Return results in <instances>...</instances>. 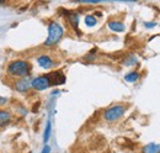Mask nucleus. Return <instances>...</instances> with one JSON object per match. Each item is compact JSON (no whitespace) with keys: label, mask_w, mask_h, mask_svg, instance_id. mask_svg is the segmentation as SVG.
I'll return each instance as SVG.
<instances>
[{"label":"nucleus","mask_w":160,"mask_h":153,"mask_svg":"<svg viewBox=\"0 0 160 153\" xmlns=\"http://www.w3.org/2000/svg\"><path fill=\"white\" fill-rule=\"evenodd\" d=\"M32 72V64L27 59H14L6 67V73L11 78L28 76Z\"/></svg>","instance_id":"1"},{"label":"nucleus","mask_w":160,"mask_h":153,"mask_svg":"<svg viewBox=\"0 0 160 153\" xmlns=\"http://www.w3.org/2000/svg\"><path fill=\"white\" fill-rule=\"evenodd\" d=\"M64 36V27L60 25L58 21H51L48 24V36L44 41L46 47L56 46Z\"/></svg>","instance_id":"2"},{"label":"nucleus","mask_w":160,"mask_h":153,"mask_svg":"<svg viewBox=\"0 0 160 153\" xmlns=\"http://www.w3.org/2000/svg\"><path fill=\"white\" fill-rule=\"evenodd\" d=\"M127 111V106L123 104H115L110 108H107L102 113V119L106 122H116L118 121Z\"/></svg>","instance_id":"3"},{"label":"nucleus","mask_w":160,"mask_h":153,"mask_svg":"<svg viewBox=\"0 0 160 153\" xmlns=\"http://www.w3.org/2000/svg\"><path fill=\"white\" fill-rule=\"evenodd\" d=\"M51 87H52V83H51V78L48 74L35 76L33 79H31V88L36 92H43Z\"/></svg>","instance_id":"4"},{"label":"nucleus","mask_w":160,"mask_h":153,"mask_svg":"<svg viewBox=\"0 0 160 153\" xmlns=\"http://www.w3.org/2000/svg\"><path fill=\"white\" fill-rule=\"evenodd\" d=\"M12 88L15 92L20 93V94H26L30 92L31 88V79H28V76H22V78H18L15 79Z\"/></svg>","instance_id":"5"},{"label":"nucleus","mask_w":160,"mask_h":153,"mask_svg":"<svg viewBox=\"0 0 160 153\" xmlns=\"http://www.w3.org/2000/svg\"><path fill=\"white\" fill-rule=\"evenodd\" d=\"M62 14L63 16L67 19L68 24L72 26V29L77 32V34H81L79 31V14L78 13H74V11H69V10H65V9H62Z\"/></svg>","instance_id":"6"},{"label":"nucleus","mask_w":160,"mask_h":153,"mask_svg":"<svg viewBox=\"0 0 160 153\" xmlns=\"http://www.w3.org/2000/svg\"><path fill=\"white\" fill-rule=\"evenodd\" d=\"M36 62L37 64L40 66L42 69H52L54 67V61L53 58L48 55H40L38 57L36 58Z\"/></svg>","instance_id":"7"},{"label":"nucleus","mask_w":160,"mask_h":153,"mask_svg":"<svg viewBox=\"0 0 160 153\" xmlns=\"http://www.w3.org/2000/svg\"><path fill=\"white\" fill-rule=\"evenodd\" d=\"M48 76L51 78L52 87H54V85H62V84L65 83V76H64V73L60 72V71L51 72V73H48Z\"/></svg>","instance_id":"8"},{"label":"nucleus","mask_w":160,"mask_h":153,"mask_svg":"<svg viewBox=\"0 0 160 153\" xmlns=\"http://www.w3.org/2000/svg\"><path fill=\"white\" fill-rule=\"evenodd\" d=\"M107 26H108V29L112 32H116V34L124 32V30H126V25L122 21H118V20H111V21H108Z\"/></svg>","instance_id":"9"},{"label":"nucleus","mask_w":160,"mask_h":153,"mask_svg":"<svg viewBox=\"0 0 160 153\" xmlns=\"http://www.w3.org/2000/svg\"><path fill=\"white\" fill-rule=\"evenodd\" d=\"M11 120H12V115L9 110H6V109L0 110V127L6 126Z\"/></svg>","instance_id":"10"},{"label":"nucleus","mask_w":160,"mask_h":153,"mask_svg":"<svg viewBox=\"0 0 160 153\" xmlns=\"http://www.w3.org/2000/svg\"><path fill=\"white\" fill-rule=\"evenodd\" d=\"M137 63H138V58L134 55H128V56H126V57L123 58V61H122V64L126 66V67H133Z\"/></svg>","instance_id":"11"},{"label":"nucleus","mask_w":160,"mask_h":153,"mask_svg":"<svg viewBox=\"0 0 160 153\" xmlns=\"http://www.w3.org/2000/svg\"><path fill=\"white\" fill-rule=\"evenodd\" d=\"M142 153H160V145L149 143L142 148Z\"/></svg>","instance_id":"12"},{"label":"nucleus","mask_w":160,"mask_h":153,"mask_svg":"<svg viewBox=\"0 0 160 153\" xmlns=\"http://www.w3.org/2000/svg\"><path fill=\"white\" fill-rule=\"evenodd\" d=\"M139 78H140V74L137 71H132V72H129V73H127L124 76V80L127 83H136V82L139 80Z\"/></svg>","instance_id":"13"},{"label":"nucleus","mask_w":160,"mask_h":153,"mask_svg":"<svg viewBox=\"0 0 160 153\" xmlns=\"http://www.w3.org/2000/svg\"><path fill=\"white\" fill-rule=\"evenodd\" d=\"M51 134H52V122H51V120H48L46 124V127H44V132H43V142L44 143H47L49 141Z\"/></svg>","instance_id":"14"},{"label":"nucleus","mask_w":160,"mask_h":153,"mask_svg":"<svg viewBox=\"0 0 160 153\" xmlns=\"http://www.w3.org/2000/svg\"><path fill=\"white\" fill-rule=\"evenodd\" d=\"M84 22L88 27H95L98 25V18L95 15H86L84 18Z\"/></svg>","instance_id":"15"},{"label":"nucleus","mask_w":160,"mask_h":153,"mask_svg":"<svg viewBox=\"0 0 160 153\" xmlns=\"http://www.w3.org/2000/svg\"><path fill=\"white\" fill-rule=\"evenodd\" d=\"M96 58V48H94L89 55L85 56V61H95Z\"/></svg>","instance_id":"16"},{"label":"nucleus","mask_w":160,"mask_h":153,"mask_svg":"<svg viewBox=\"0 0 160 153\" xmlns=\"http://www.w3.org/2000/svg\"><path fill=\"white\" fill-rule=\"evenodd\" d=\"M8 103H9V99H8V98H5V96H0V106L6 105Z\"/></svg>","instance_id":"17"},{"label":"nucleus","mask_w":160,"mask_h":153,"mask_svg":"<svg viewBox=\"0 0 160 153\" xmlns=\"http://www.w3.org/2000/svg\"><path fill=\"white\" fill-rule=\"evenodd\" d=\"M144 26H145L147 29H153V27H155V26H157V24H155V22H145V24H144Z\"/></svg>","instance_id":"18"},{"label":"nucleus","mask_w":160,"mask_h":153,"mask_svg":"<svg viewBox=\"0 0 160 153\" xmlns=\"http://www.w3.org/2000/svg\"><path fill=\"white\" fill-rule=\"evenodd\" d=\"M42 153H51V147L46 145V146L43 147V150H42Z\"/></svg>","instance_id":"19"},{"label":"nucleus","mask_w":160,"mask_h":153,"mask_svg":"<svg viewBox=\"0 0 160 153\" xmlns=\"http://www.w3.org/2000/svg\"><path fill=\"white\" fill-rule=\"evenodd\" d=\"M5 1H6V0H0V5H1V4H4Z\"/></svg>","instance_id":"20"}]
</instances>
